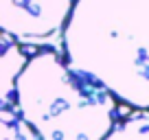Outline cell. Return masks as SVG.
<instances>
[{
    "label": "cell",
    "instance_id": "2",
    "mask_svg": "<svg viewBox=\"0 0 149 140\" xmlns=\"http://www.w3.org/2000/svg\"><path fill=\"white\" fill-rule=\"evenodd\" d=\"M13 105L40 140H103L116 118L114 96L55 51L26 59L15 79Z\"/></svg>",
    "mask_w": 149,
    "mask_h": 140
},
{
    "label": "cell",
    "instance_id": "3",
    "mask_svg": "<svg viewBox=\"0 0 149 140\" xmlns=\"http://www.w3.org/2000/svg\"><path fill=\"white\" fill-rule=\"evenodd\" d=\"M74 0H0V31L22 42H46L61 31Z\"/></svg>",
    "mask_w": 149,
    "mask_h": 140
},
{
    "label": "cell",
    "instance_id": "6",
    "mask_svg": "<svg viewBox=\"0 0 149 140\" xmlns=\"http://www.w3.org/2000/svg\"><path fill=\"white\" fill-rule=\"evenodd\" d=\"M0 140H40L11 107H0Z\"/></svg>",
    "mask_w": 149,
    "mask_h": 140
},
{
    "label": "cell",
    "instance_id": "4",
    "mask_svg": "<svg viewBox=\"0 0 149 140\" xmlns=\"http://www.w3.org/2000/svg\"><path fill=\"white\" fill-rule=\"evenodd\" d=\"M26 59L18 40L0 31V107H11L15 103V79Z\"/></svg>",
    "mask_w": 149,
    "mask_h": 140
},
{
    "label": "cell",
    "instance_id": "5",
    "mask_svg": "<svg viewBox=\"0 0 149 140\" xmlns=\"http://www.w3.org/2000/svg\"><path fill=\"white\" fill-rule=\"evenodd\" d=\"M103 140H149V114L147 110L130 114L125 121L112 125Z\"/></svg>",
    "mask_w": 149,
    "mask_h": 140
},
{
    "label": "cell",
    "instance_id": "1",
    "mask_svg": "<svg viewBox=\"0 0 149 140\" xmlns=\"http://www.w3.org/2000/svg\"><path fill=\"white\" fill-rule=\"evenodd\" d=\"M66 64L136 110L149 107V0H74Z\"/></svg>",
    "mask_w": 149,
    "mask_h": 140
}]
</instances>
